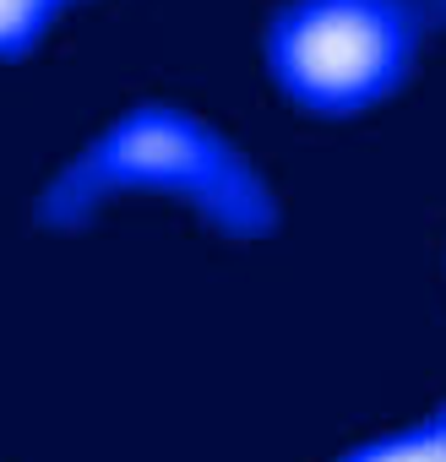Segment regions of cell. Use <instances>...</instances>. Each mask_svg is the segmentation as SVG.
Masks as SVG:
<instances>
[{
	"label": "cell",
	"mask_w": 446,
	"mask_h": 462,
	"mask_svg": "<svg viewBox=\"0 0 446 462\" xmlns=\"http://www.w3.org/2000/svg\"><path fill=\"white\" fill-rule=\"evenodd\" d=\"M125 190H169L185 196L196 212H207L229 235H262L273 228V196L256 180V169L207 131L201 120L180 109H136L115 131H104L44 196V212L55 223L88 217L98 201Z\"/></svg>",
	"instance_id": "obj_1"
},
{
	"label": "cell",
	"mask_w": 446,
	"mask_h": 462,
	"mask_svg": "<svg viewBox=\"0 0 446 462\" xmlns=\"http://www.w3.org/2000/svg\"><path fill=\"white\" fill-rule=\"evenodd\" d=\"M446 0H300L273 28V77L283 93L321 115H354L386 98Z\"/></svg>",
	"instance_id": "obj_2"
},
{
	"label": "cell",
	"mask_w": 446,
	"mask_h": 462,
	"mask_svg": "<svg viewBox=\"0 0 446 462\" xmlns=\"http://www.w3.org/2000/svg\"><path fill=\"white\" fill-rule=\"evenodd\" d=\"M338 462H446V408L424 424L397 430V435H376Z\"/></svg>",
	"instance_id": "obj_3"
},
{
	"label": "cell",
	"mask_w": 446,
	"mask_h": 462,
	"mask_svg": "<svg viewBox=\"0 0 446 462\" xmlns=\"http://www.w3.org/2000/svg\"><path fill=\"white\" fill-rule=\"evenodd\" d=\"M71 0H0V55H23Z\"/></svg>",
	"instance_id": "obj_4"
}]
</instances>
